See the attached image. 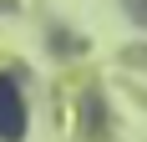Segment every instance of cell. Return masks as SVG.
<instances>
[{
  "instance_id": "1",
  "label": "cell",
  "mask_w": 147,
  "mask_h": 142,
  "mask_svg": "<svg viewBox=\"0 0 147 142\" xmlns=\"http://www.w3.org/2000/svg\"><path fill=\"white\" fill-rule=\"evenodd\" d=\"M26 137V91L15 76H0V142Z\"/></svg>"
}]
</instances>
